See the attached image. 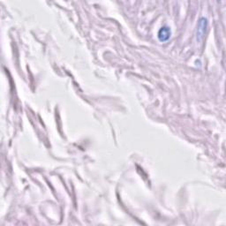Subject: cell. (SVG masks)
Here are the masks:
<instances>
[{"instance_id":"cell-1","label":"cell","mask_w":226,"mask_h":226,"mask_svg":"<svg viewBox=\"0 0 226 226\" xmlns=\"http://www.w3.org/2000/svg\"><path fill=\"white\" fill-rule=\"evenodd\" d=\"M170 34H171V31L168 28H162V29L160 30L158 36L161 41H166L170 37Z\"/></svg>"}]
</instances>
